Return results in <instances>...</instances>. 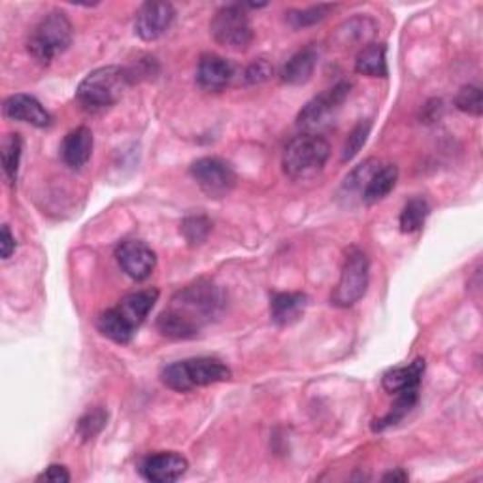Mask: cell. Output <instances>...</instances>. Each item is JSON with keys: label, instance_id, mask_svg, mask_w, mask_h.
<instances>
[{"label": "cell", "instance_id": "cell-34", "mask_svg": "<svg viewBox=\"0 0 483 483\" xmlns=\"http://www.w3.org/2000/svg\"><path fill=\"white\" fill-rule=\"evenodd\" d=\"M36 481H47V483H68L70 481V474L63 465H52L47 467L38 478Z\"/></svg>", "mask_w": 483, "mask_h": 483}, {"label": "cell", "instance_id": "cell-13", "mask_svg": "<svg viewBox=\"0 0 483 483\" xmlns=\"http://www.w3.org/2000/svg\"><path fill=\"white\" fill-rule=\"evenodd\" d=\"M5 116L21 121V123H29L36 129H47V126L54 125V116L49 114L38 98L33 95H12L5 100Z\"/></svg>", "mask_w": 483, "mask_h": 483}, {"label": "cell", "instance_id": "cell-35", "mask_svg": "<svg viewBox=\"0 0 483 483\" xmlns=\"http://www.w3.org/2000/svg\"><path fill=\"white\" fill-rule=\"evenodd\" d=\"M15 238L8 225H3V238H0V247H3V259H10L15 251Z\"/></svg>", "mask_w": 483, "mask_h": 483}, {"label": "cell", "instance_id": "cell-21", "mask_svg": "<svg viewBox=\"0 0 483 483\" xmlns=\"http://www.w3.org/2000/svg\"><path fill=\"white\" fill-rule=\"evenodd\" d=\"M397 180H398V168L395 165H386L377 168L368 180L361 200L367 206H372L376 202L384 200L395 189Z\"/></svg>", "mask_w": 483, "mask_h": 483}, {"label": "cell", "instance_id": "cell-26", "mask_svg": "<svg viewBox=\"0 0 483 483\" xmlns=\"http://www.w3.org/2000/svg\"><path fill=\"white\" fill-rule=\"evenodd\" d=\"M335 5H317L310 8H302V10H289L286 14V21L291 29L300 31L307 27H314V25L325 21L330 12H335Z\"/></svg>", "mask_w": 483, "mask_h": 483}, {"label": "cell", "instance_id": "cell-8", "mask_svg": "<svg viewBox=\"0 0 483 483\" xmlns=\"http://www.w3.org/2000/svg\"><path fill=\"white\" fill-rule=\"evenodd\" d=\"M368 279H370V263L367 253L357 247H351L344 261L340 282L330 300H333V304L338 308L353 307V304H357L365 297L368 289Z\"/></svg>", "mask_w": 483, "mask_h": 483}, {"label": "cell", "instance_id": "cell-1", "mask_svg": "<svg viewBox=\"0 0 483 483\" xmlns=\"http://www.w3.org/2000/svg\"><path fill=\"white\" fill-rule=\"evenodd\" d=\"M226 308V295L210 279H196L191 286L177 291L170 300V310L180 314L198 330L219 319Z\"/></svg>", "mask_w": 483, "mask_h": 483}, {"label": "cell", "instance_id": "cell-22", "mask_svg": "<svg viewBox=\"0 0 483 483\" xmlns=\"http://www.w3.org/2000/svg\"><path fill=\"white\" fill-rule=\"evenodd\" d=\"M157 330L170 340H191L196 338L200 333L193 323L184 319L180 314L172 312L170 308L157 317Z\"/></svg>", "mask_w": 483, "mask_h": 483}, {"label": "cell", "instance_id": "cell-30", "mask_svg": "<svg viewBox=\"0 0 483 483\" xmlns=\"http://www.w3.org/2000/svg\"><path fill=\"white\" fill-rule=\"evenodd\" d=\"M106 421H108V412L105 408H93L87 414H84L82 419L78 421V435L82 437V440L89 442L103 432Z\"/></svg>", "mask_w": 483, "mask_h": 483}, {"label": "cell", "instance_id": "cell-20", "mask_svg": "<svg viewBox=\"0 0 483 483\" xmlns=\"http://www.w3.org/2000/svg\"><path fill=\"white\" fill-rule=\"evenodd\" d=\"M387 47L386 44L365 45L355 59V72L368 75V78H387Z\"/></svg>", "mask_w": 483, "mask_h": 483}, {"label": "cell", "instance_id": "cell-10", "mask_svg": "<svg viewBox=\"0 0 483 483\" xmlns=\"http://www.w3.org/2000/svg\"><path fill=\"white\" fill-rule=\"evenodd\" d=\"M116 259L121 270L135 282H144L157 267V256L142 240H123L116 249Z\"/></svg>", "mask_w": 483, "mask_h": 483}, {"label": "cell", "instance_id": "cell-28", "mask_svg": "<svg viewBox=\"0 0 483 483\" xmlns=\"http://www.w3.org/2000/svg\"><path fill=\"white\" fill-rule=\"evenodd\" d=\"M0 156H3V170H5L6 180L10 186H14L17 182L19 163H21V156H23V140L17 133H12L5 138Z\"/></svg>", "mask_w": 483, "mask_h": 483}, {"label": "cell", "instance_id": "cell-3", "mask_svg": "<svg viewBox=\"0 0 483 483\" xmlns=\"http://www.w3.org/2000/svg\"><path fill=\"white\" fill-rule=\"evenodd\" d=\"M233 372L216 357H195L177 361L163 368V384L177 393H189L196 387H208L231 379Z\"/></svg>", "mask_w": 483, "mask_h": 483}, {"label": "cell", "instance_id": "cell-31", "mask_svg": "<svg viewBox=\"0 0 483 483\" xmlns=\"http://www.w3.org/2000/svg\"><path fill=\"white\" fill-rule=\"evenodd\" d=\"M370 129H372V121L370 119H365V121H359L357 125L353 126V131L349 133L346 144H344V154H342V161L347 163L351 161L355 156L359 154V151L363 149V146L367 144L368 140V135H370Z\"/></svg>", "mask_w": 483, "mask_h": 483}, {"label": "cell", "instance_id": "cell-14", "mask_svg": "<svg viewBox=\"0 0 483 483\" xmlns=\"http://www.w3.org/2000/svg\"><path fill=\"white\" fill-rule=\"evenodd\" d=\"M159 300L157 289H144L123 297L116 307V314L121 317V321L129 327L133 333L142 327V323L147 319L149 312L154 310L156 302Z\"/></svg>", "mask_w": 483, "mask_h": 483}, {"label": "cell", "instance_id": "cell-7", "mask_svg": "<svg viewBox=\"0 0 483 483\" xmlns=\"http://www.w3.org/2000/svg\"><path fill=\"white\" fill-rule=\"evenodd\" d=\"M210 33L219 45L235 49V52H244L253 42V27L246 6H221L210 21Z\"/></svg>", "mask_w": 483, "mask_h": 483}, {"label": "cell", "instance_id": "cell-25", "mask_svg": "<svg viewBox=\"0 0 483 483\" xmlns=\"http://www.w3.org/2000/svg\"><path fill=\"white\" fill-rule=\"evenodd\" d=\"M428 214H430V206L423 196H416V198L408 200L400 212V219H398L400 231L404 235L418 233L419 228L425 225Z\"/></svg>", "mask_w": 483, "mask_h": 483}, {"label": "cell", "instance_id": "cell-6", "mask_svg": "<svg viewBox=\"0 0 483 483\" xmlns=\"http://www.w3.org/2000/svg\"><path fill=\"white\" fill-rule=\"evenodd\" d=\"M349 93L351 82L342 80L321 95L314 96L297 117V126L302 131V135H321L323 131H327L337 119V114L340 112Z\"/></svg>", "mask_w": 483, "mask_h": 483}, {"label": "cell", "instance_id": "cell-16", "mask_svg": "<svg viewBox=\"0 0 483 483\" xmlns=\"http://www.w3.org/2000/svg\"><path fill=\"white\" fill-rule=\"evenodd\" d=\"M307 293H274L270 297V319L277 327H291L302 319L308 308Z\"/></svg>", "mask_w": 483, "mask_h": 483}, {"label": "cell", "instance_id": "cell-17", "mask_svg": "<svg viewBox=\"0 0 483 483\" xmlns=\"http://www.w3.org/2000/svg\"><path fill=\"white\" fill-rule=\"evenodd\" d=\"M93 146L95 138L87 126H78V129L70 131L61 144V157L65 165L74 170L84 168L93 156Z\"/></svg>", "mask_w": 483, "mask_h": 483}, {"label": "cell", "instance_id": "cell-36", "mask_svg": "<svg viewBox=\"0 0 483 483\" xmlns=\"http://www.w3.org/2000/svg\"><path fill=\"white\" fill-rule=\"evenodd\" d=\"M408 479V474H406L402 468H395L393 472L384 476V481H406Z\"/></svg>", "mask_w": 483, "mask_h": 483}, {"label": "cell", "instance_id": "cell-32", "mask_svg": "<svg viewBox=\"0 0 483 483\" xmlns=\"http://www.w3.org/2000/svg\"><path fill=\"white\" fill-rule=\"evenodd\" d=\"M455 106L468 116L479 117L481 116V89L478 86H463L455 96Z\"/></svg>", "mask_w": 483, "mask_h": 483}, {"label": "cell", "instance_id": "cell-11", "mask_svg": "<svg viewBox=\"0 0 483 483\" xmlns=\"http://www.w3.org/2000/svg\"><path fill=\"white\" fill-rule=\"evenodd\" d=\"M176 10L170 3H144L135 15V33L144 42L159 40L174 23Z\"/></svg>", "mask_w": 483, "mask_h": 483}, {"label": "cell", "instance_id": "cell-5", "mask_svg": "<svg viewBox=\"0 0 483 483\" xmlns=\"http://www.w3.org/2000/svg\"><path fill=\"white\" fill-rule=\"evenodd\" d=\"M74 29L65 12L54 10L44 15L29 35V54L40 65H49L63 55L72 44Z\"/></svg>", "mask_w": 483, "mask_h": 483}, {"label": "cell", "instance_id": "cell-24", "mask_svg": "<svg viewBox=\"0 0 483 483\" xmlns=\"http://www.w3.org/2000/svg\"><path fill=\"white\" fill-rule=\"evenodd\" d=\"M96 328L100 335L110 338L116 344H129L136 335L121 321V317L116 314L114 308L105 310L96 317Z\"/></svg>", "mask_w": 483, "mask_h": 483}, {"label": "cell", "instance_id": "cell-2", "mask_svg": "<svg viewBox=\"0 0 483 483\" xmlns=\"http://www.w3.org/2000/svg\"><path fill=\"white\" fill-rule=\"evenodd\" d=\"M131 86V75L119 66H103L89 72L75 91V98L87 112H103L116 106L125 89Z\"/></svg>", "mask_w": 483, "mask_h": 483}, {"label": "cell", "instance_id": "cell-23", "mask_svg": "<svg viewBox=\"0 0 483 483\" xmlns=\"http://www.w3.org/2000/svg\"><path fill=\"white\" fill-rule=\"evenodd\" d=\"M419 400V389H410V391H402L397 393V400L391 406V410L377 421H374L372 428L374 430H386L389 427L398 425L406 416H408Z\"/></svg>", "mask_w": 483, "mask_h": 483}, {"label": "cell", "instance_id": "cell-19", "mask_svg": "<svg viewBox=\"0 0 483 483\" xmlns=\"http://www.w3.org/2000/svg\"><path fill=\"white\" fill-rule=\"evenodd\" d=\"M423 374H425V359H416L410 365L387 370L384 377H381V386H384V389L391 395L419 389Z\"/></svg>", "mask_w": 483, "mask_h": 483}, {"label": "cell", "instance_id": "cell-12", "mask_svg": "<svg viewBox=\"0 0 483 483\" xmlns=\"http://www.w3.org/2000/svg\"><path fill=\"white\" fill-rule=\"evenodd\" d=\"M189 468V463L182 453L159 451L147 455L140 463V474L154 483H172L182 479Z\"/></svg>", "mask_w": 483, "mask_h": 483}, {"label": "cell", "instance_id": "cell-4", "mask_svg": "<svg viewBox=\"0 0 483 483\" xmlns=\"http://www.w3.org/2000/svg\"><path fill=\"white\" fill-rule=\"evenodd\" d=\"M330 157V144L321 135H298L284 149L282 166L295 182L310 180L323 172Z\"/></svg>", "mask_w": 483, "mask_h": 483}, {"label": "cell", "instance_id": "cell-29", "mask_svg": "<svg viewBox=\"0 0 483 483\" xmlns=\"http://www.w3.org/2000/svg\"><path fill=\"white\" fill-rule=\"evenodd\" d=\"M182 235L189 246L205 244L212 233V221L206 216H189L182 221Z\"/></svg>", "mask_w": 483, "mask_h": 483}, {"label": "cell", "instance_id": "cell-15", "mask_svg": "<svg viewBox=\"0 0 483 483\" xmlns=\"http://www.w3.org/2000/svg\"><path fill=\"white\" fill-rule=\"evenodd\" d=\"M235 75L233 65L216 54H205L196 66V84L205 91H223Z\"/></svg>", "mask_w": 483, "mask_h": 483}, {"label": "cell", "instance_id": "cell-33", "mask_svg": "<svg viewBox=\"0 0 483 483\" xmlns=\"http://www.w3.org/2000/svg\"><path fill=\"white\" fill-rule=\"evenodd\" d=\"M272 66L267 59H257V61H253L247 68H246V82L247 84H263L267 80H270V75H272Z\"/></svg>", "mask_w": 483, "mask_h": 483}, {"label": "cell", "instance_id": "cell-27", "mask_svg": "<svg viewBox=\"0 0 483 483\" xmlns=\"http://www.w3.org/2000/svg\"><path fill=\"white\" fill-rule=\"evenodd\" d=\"M377 166L379 165H377L376 159H367L363 165L355 166L351 170V174L346 176V180H344V184L340 187V196H344V198H349L353 195L363 196V191H365L368 180L372 177V174L377 170Z\"/></svg>", "mask_w": 483, "mask_h": 483}, {"label": "cell", "instance_id": "cell-18", "mask_svg": "<svg viewBox=\"0 0 483 483\" xmlns=\"http://www.w3.org/2000/svg\"><path fill=\"white\" fill-rule=\"evenodd\" d=\"M319 54L317 49L308 45L297 52L282 68V82L287 86H304L312 80V75L317 66Z\"/></svg>", "mask_w": 483, "mask_h": 483}, {"label": "cell", "instance_id": "cell-9", "mask_svg": "<svg viewBox=\"0 0 483 483\" xmlns=\"http://www.w3.org/2000/svg\"><path fill=\"white\" fill-rule=\"evenodd\" d=\"M191 176L200 191L210 198H225L236 187V172L231 163L219 157H202L191 165Z\"/></svg>", "mask_w": 483, "mask_h": 483}]
</instances>
